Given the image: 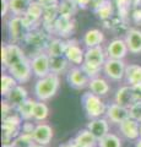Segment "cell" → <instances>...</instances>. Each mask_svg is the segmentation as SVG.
I'll use <instances>...</instances> for the list:
<instances>
[{
  "label": "cell",
  "mask_w": 141,
  "mask_h": 147,
  "mask_svg": "<svg viewBox=\"0 0 141 147\" xmlns=\"http://www.w3.org/2000/svg\"><path fill=\"white\" fill-rule=\"evenodd\" d=\"M90 77L86 75L82 67H72L66 74V81L70 87L75 90H82L86 86H88Z\"/></svg>",
  "instance_id": "52a82bcc"
},
{
  "label": "cell",
  "mask_w": 141,
  "mask_h": 147,
  "mask_svg": "<svg viewBox=\"0 0 141 147\" xmlns=\"http://www.w3.org/2000/svg\"><path fill=\"white\" fill-rule=\"evenodd\" d=\"M135 147H141V139L138 141V144H136V146Z\"/></svg>",
  "instance_id": "b9f144b4"
},
{
  "label": "cell",
  "mask_w": 141,
  "mask_h": 147,
  "mask_svg": "<svg viewBox=\"0 0 141 147\" xmlns=\"http://www.w3.org/2000/svg\"><path fill=\"white\" fill-rule=\"evenodd\" d=\"M129 113H130V118H133L136 121L141 123V100L131 105L129 108Z\"/></svg>",
  "instance_id": "836d02e7"
},
{
  "label": "cell",
  "mask_w": 141,
  "mask_h": 147,
  "mask_svg": "<svg viewBox=\"0 0 141 147\" xmlns=\"http://www.w3.org/2000/svg\"><path fill=\"white\" fill-rule=\"evenodd\" d=\"M125 42L128 45V49L133 54L141 53V31L136 28H130L126 32Z\"/></svg>",
  "instance_id": "d6986e66"
},
{
  "label": "cell",
  "mask_w": 141,
  "mask_h": 147,
  "mask_svg": "<svg viewBox=\"0 0 141 147\" xmlns=\"http://www.w3.org/2000/svg\"><path fill=\"white\" fill-rule=\"evenodd\" d=\"M126 66L123 60H118V59H107L103 65L104 74L109 77V79L119 81L125 76Z\"/></svg>",
  "instance_id": "8992f818"
},
{
  "label": "cell",
  "mask_w": 141,
  "mask_h": 147,
  "mask_svg": "<svg viewBox=\"0 0 141 147\" xmlns=\"http://www.w3.org/2000/svg\"><path fill=\"white\" fill-rule=\"evenodd\" d=\"M94 12L97 13V16L101 18L103 21H107L109 18L113 17V6H112V3L109 0H103V3L99 5Z\"/></svg>",
  "instance_id": "f1b7e54d"
},
{
  "label": "cell",
  "mask_w": 141,
  "mask_h": 147,
  "mask_svg": "<svg viewBox=\"0 0 141 147\" xmlns=\"http://www.w3.org/2000/svg\"><path fill=\"white\" fill-rule=\"evenodd\" d=\"M32 139L34 144L39 145H48L53 139V129L45 123H39L38 125H36L34 131L32 134Z\"/></svg>",
  "instance_id": "8fae6325"
},
{
  "label": "cell",
  "mask_w": 141,
  "mask_h": 147,
  "mask_svg": "<svg viewBox=\"0 0 141 147\" xmlns=\"http://www.w3.org/2000/svg\"><path fill=\"white\" fill-rule=\"evenodd\" d=\"M74 30H75V22L71 16L59 15L55 22H54L53 32L60 37H69L74 32Z\"/></svg>",
  "instance_id": "ba28073f"
},
{
  "label": "cell",
  "mask_w": 141,
  "mask_h": 147,
  "mask_svg": "<svg viewBox=\"0 0 141 147\" xmlns=\"http://www.w3.org/2000/svg\"><path fill=\"white\" fill-rule=\"evenodd\" d=\"M67 47V42L63 40L60 38H57V39H52L51 43L48 44L45 52L48 53L49 57H58V55H64L65 54V50Z\"/></svg>",
  "instance_id": "4316f807"
},
{
  "label": "cell",
  "mask_w": 141,
  "mask_h": 147,
  "mask_svg": "<svg viewBox=\"0 0 141 147\" xmlns=\"http://www.w3.org/2000/svg\"><path fill=\"white\" fill-rule=\"evenodd\" d=\"M32 147H45V146L44 145H39V144H33Z\"/></svg>",
  "instance_id": "60d3db41"
},
{
  "label": "cell",
  "mask_w": 141,
  "mask_h": 147,
  "mask_svg": "<svg viewBox=\"0 0 141 147\" xmlns=\"http://www.w3.org/2000/svg\"><path fill=\"white\" fill-rule=\"evenodd\" d=\"M49 114V109L47 107V104L42 100H37L34 104V108H33V119L37 121H43L47 119Z\"/></svg>",
  "instance_id": "1f68e13d"
},
{
  "label": "cell",
  "mask_w": 141,
  "mask_h": 147,
  "mask_svg": "<svg viewBox=\"0 0 141 147\" xmlns=\"http://www.w3.org/2000/svg\"><path fill=\"white\" fill-rule=\"evenodd\" d=\"M36 100L27 98L22 104H20L19 107L16 108L17 114L21 117L22 120L28 121L31 119H33V108H34Z\"/></svg>",
  "instance_id": "d4e9b609"
},
{
  "label": "cell",
  "mask_w": 141,
  "mask_h": 147,
  "mask_svg": "<svg viewBox=\"0 0 141 147\" xmlns=\"http://www.w3.org/2000/svg\"><path fill=\"white\" fill-rule=\"evenodd\" d=\"M37 1L45 9H53V7H58L59 6V0H37Z\"/></svg>",
  "instance_id": "d590c367"
},
{
  "label": "cell",
  "mask_w": 141,
  "mask_h": 147,
  "mask_svg": "<svg viewBox=\"0 0 141 147\" xmlns=\"http://www.w3.org/2000/svg\"><path fill=\"white\" fill-rule=\"evenodd\" d=\"M16 86H17V81L10 74H4L1 76V94L4 97H6Z\"/></svg>",
  "instance_id": "4dcf8cb0"
},
{
  "label": "cell",
  "mask_w": 141,
  "mask_h": 147,
  "mask_svg": "<svg viewBox=\"0 0 141 147\" xmlns=\"http://www.w3.org/2000/svg\"><path fill=\"white\" fill-rule=\"evenodd\" d=\"M98 147H121V141L114 134H107L98 140Z\"/></svg>",
  "instance_id": "d6a6232c"
},
{
  "label": "cell",
  "mask_w": 141,
  "mask_h": 147,
  "mask_svg": "<svg viewBox=\"0 0 141 147\" xmlns=\"http://www.w3.org/2000/svg\"><path fill=\"white\" fill-rule=\"evenodd\" d=\"M125 79L130 86H140L141 85V66L136 64L126 66Z\"/></svg>",
  "instance_id": "cb8c5ba5"
},
{
  "label": "cell",
  "mask_w": 141,
  "mask_h": 147,
  "mask_svg": "<svg viewBox=\"0 0 141 147\" xmlns=\"http://www.w3.org/2000/svg\"><path fill=\"white\" fill-rule=\"evenodd\" d=\"M81 67H82V70L86 72V75H87V76L90 77V79L97 77V76H98L99 70H101V67H96V66L88 65V64H86V63H84L82 65H81Z\"/></svg>",
  "instance_id": "e575fe53"
},
{
  "label": "cell",
  "mask_w": 141,
  "mask_h": 147,
  "mask_svg": "<svg viewBox=\"0 0 141 147\" xmlns=\"http://www.w3.org/2000/svg\"><path fill=\"white\" fill-rule=\"evenodd\" d=\"M115 103L123 105L125 108H130L133 104L136 103L134 87L133 86H124L119 88L115 93Z\"/></svg>",
  "instance_id": "9a60e30c"
},
{
  "label": "cell",
  "mask_w": 141,
  "mask_h": 147,
  "mask_svg": "<svg viewBox=\"0 0 141 147\" xmlns=\"http://www.w3.org/2000/svg\"><path fill=\"white\" fill-rule=\"evenodd\" d=\"M64 55L67 59V61L74 64V65H82L85 61V52L74 42H67V47Z\"/></svg>",
  "instance_id": "e0dca14e"
},
{
  "label": "cell",
  "mask_w": 141,
  "mask_h": 147,
  "mask_svg": "<svg viewBox=\"0 0 141 147\" xmlns=\"http://www.w3.org/2000/svg\"><path fill=\"white\" fill-rule=\"evenodd\" d=\"M133 20L138 25H141V6H136L133 11Z\"/></svg>",
  "instance_id": "74e56055"
},
{
  "label": "cell",
  "mask_w": 141,
  "mask_h": 147,
  "mask_svg": "<svg viewBox=\"0 0 141 147\" xmlns=\"http://www.w3.org/2000/svg\"><path fill=\"white\" fill-rule=\"evenodd\" d=\"M119 130L125 139L136 140L140 137V123L133 118H128L119 124Z\"/></svg>",
  "instance_id": "4fadbf2b"
},
{
  "label": "cell",
  "mask_w": 141,
  "mask_h": 147,
  "mask_svg": "<svg viewBox=\"0 0 141 147\" xmlns=\"http://www.w3.org/2000/svg\"><path fill=\"white\" fill-rule=\"evenodd\" d=\"M67 59L65 58V55H58V57H51V71L57 74L64 72L66 70L67 66Z\"/></svg>",
  "instance_id": "83f0119b"
},
{
  "label": "cell",
  "mask_w": 141,
  "mask_h": 147,
  "mask_svg": "<svg viewBox=\"0 0 141 147\" xmlns=\"http://www.w3.org/2000/svg\"><path fill=\"white\" fill-rule=\"evenodd\" d=\"M34 125L32 123H30V120L28 121H25L24 124H22V130H21V132L22 134H27V135H31L32 136V134H33V131H34Z\"/></svg>",
  "instance_id": "8d00e7d4"
},
{
  "label": "cell",
  "mask_w": 141,
  "mask_h": 147,
  "mask_svg": "<svg viewBox=\"0 0 141 147\" xmlns=\"http://www.w3.org/2000/svg\"><path fill=\"white\" fill-rule=\"evenodd\" d=\"M77 7V4L75 0H60L58 6V11L59 15H66V16H71L75 13Z\"/></svg>",
  "instance_id": "f546056e"
},
{
  "label": "cell",
  "mask_w": 141,
  "mask_h": 147,
  "mask_svg": "<svg viewBox=\"0 0 141 147\" xmlns=\"http://www.w3.org/2000/svg\"><path fill=\"white\" fill-rule=\"evenodd\" d=\"M140 139H141V123H140Z\"/></svg>",
  "instance_id": "7bdbcfd3"
},
{
  "label": "cell",
  "mask_w": 141,
  "mask_h": 147,
  "mask_svg": "<svg viewBox=\"0 0 141 147\" xmlns=\"http://www.w3.org/2000/svg\"><path fill=\"white\" fill-rule=\"evenodd\" d=\"M72 141L75 142L77 147H96V145L98 144V140L91 134L88 129L79 131Z\"/></svg>",
  "instance_id": "44dd1931"
},
{
  "label": "cell",
  "mask_w": 141,
  "mask_h": 147,
  "mask_svg": "<svg viewBox=\"0 0 141 147\" xmlns=\"http://www.w3.org/2000/svg\"><path fill=\"white\" fill-rule=\"evenodd\" d=\"M87 129L91 131L94 137L97 140H101L102 137H104L107 134H109L108 130H109V125L106 119L103 118H97V119H92L88 125H87Z\"/></svg>",
  "instance_id": "ac0fdd59"
},
{
  "label": "cell",
  "mask_w": 141,
  "mask_h": 147,
  "mask_svg": "<svg viewBox=\"0 0 141 147\" xmlns=\"http://www.w3.org/2000/svg\"><path fill=\"white\" fill-rule=\"evenodd\" d=\"M81 103H82L84 110L87 114V117L91 119L101 118L103 114L107 112V105L97 94H93L92 92L84 93L81 97Z\"/></svg>",
  "instance_id": "3957f363"
},
{
  "label": "cell",
  "mask_w": 141,
  "mask_h": 147,
  "mask_svg": "<svg viewBox=\"0 0 141 147\" xmlns=\"http://www.w3.org/2000/svg\"><path fill=\"white\" fill-rule=\"evenodd\" d=\"M88 65L96 66V67H102L106 63V54L102 47H94V48H87L85 52V61Z\"/></svg>",
  "instance_id": "5bb4252c"
},
{
  "label": "cell",
  "mask_w": 141,
  "mask_h": 147,
  "mask_svg": "<svg viewBox=\"0 0 141 147\" xmlns=\"http://www.w3.org/2000/svg\"><path fill=\"white\" fill-rule=\"evenodd\" d=\"M31 30L32 28L25 21L24 16H13L7 22L9 37L15 44L19 42H26Z\"/></svg>",
  "instance_id": "277c9868"
},
{
  "label": "cell",
  "mask_w": 141,
  "mask_h": 147,
  "mask_svg": "<svg viewBox=\"0 0 141 147\" xmlns=\"http://www.w3.org/2000/svg\"><path fill=\"white\" fill-rule=\"evenodd\" d=\"M32 3L33 0H9L10 12L13 13V16H24Z\"/></svg>",
  "instance_id": "484cf974"
},
{
  "label": "cell",
  "mask_w": 141,
  "mask_h": 147,
  "mask_svg": "<svg viewBox=\"0 0 141 147\" xmlns=\"http://www.w3.org/2000/svg\"><path fill=\"white\" fill-rule=\"evenodd\" d=\"M1 63L19 84L27 82L32 75L31 61L25 57L24 50L15 43H4L1 45Z\"/></svg>",
  "instance_id": "6da1fadb"
},
{
  "label": "cell",
  "mask_w": 141,
  "mask_h": 147,
  "mask_svg": "<svg viewBox=\"0 0 141 147\" xmlns=\"http://www.w3.org/2000/svg\"><path fill=\"white\" fill-rule=\"evenodd\" d=\"M88 88H90V92H92L93 94H97L101 97V96H106L109 92V85L104 79L97 76L90 80Z\"/></svg>",
  "instance_id": "7402d4cb"
},
{
  "label": "cell",
  "mask_w": 141,
  "mask_h": 147,
  "mask_svg": "<svg viewBox=\"0 0 141 147\" xmlns=\"http://www.w3.org/2000/svg\"><path fill=\"white\" fill-rule=\"evenodd\" d=\"M59 147H77V146L74 141H69V142H65V144H61Z\"/></svg>",
  "instance_id": "ab89813d"
},
{
  "label": "cell",
  "mask_w": 141,
  "mask_h": 147,
  "mask_svg": "<svg viewBox=\"0 0 141 147\" xmlns=\"http://www.w3.org/2000/svg\"><path fill=\"white\" fill-rule=\"evenodd\" d=\"M51 40L52 39L49 38L48 33H45L43 30L32 28L26 39V43L32 45V47L38 48V49H47L48 44L51 43Z\"/></svg>",
  "instance_id": "9c48e42d"
},
{
  "label": "cell",
  "mask_w": 141,
  "mask_h": 147,
  "mask_svg": "<svg viewBox=\"0 0 141 147\" xmlns=\"http://www.w3.org/2000/svg\"><path fill=\"white\" fill-rule=\"evenodd\" d=\"M104 36L103 32L99 30H88L84 36V43L87 48H94L99 47L103 42Z\"/></svg>",
  "instance_id": "603a6c76"
},
{
  "label": "cell",
  "mask_w": 141,
  "mask_h": 147,
  "mask_svg": "<svg viewBox=\"0 0 141 147\" xmlns=\"http://www.w3.org/2000/svg\"><path fill=\"white\" fill-rule=\"evenodd\" d=\"M107 54L109 59H118V60H123L125 58L126 53L129 52L128 45H126L125 39H113L107 47Z\"/></svg>",
  "instance_id": "30bf717a"
},
{
  "label": "cell",
  "mask_w": 141,
  "mask_h": 147,
  "mask_svg": "<svg viewBox=\"0 0 141 147\" xmlns=\"http://www.w3.org/2000/svg\"><path fill=\"white\" fill-rule=\"evenodd\" d=\"M43 13H44V7L40 5L37 0H36V1L33 0V3L30 5L27 12L24 15V18L27 24H28V26L32 28L33 25H37L38 22L42 20Z\"/></svg>",
  "instance_id": "2e32d148"
},
{
  "label": "cell",
  "mask_w": 141,
  "mask_h": 147,
  "mask_svg": "<svg viewBox=\"0 0 141 147\" xmlns=\"http://www.w3.org/2000/svg\"><path fill=\"white\" fill-rule=\"evenodd\" d=\"M59 85H60L59 76L54 72L48 74V75L44 77H40V79L37 80V82H36V85H34L36 98L38 100H42V102L51 99L58 92Z\"/></svg>",
  "instance_id": "7a4b0ae2"
},
{
  "label": "cell",
  "mask_w": 141,
  "mask_h": 147,
  "mask_svg": "<svg viewBox=\"0 0 141 147\" xmlns=\"http://www.w3.org/2000/svg\"><path fill=\"white\" fill-rule=\"evenodd\" d=\"M106 115L112 123L120 124L128 118H130V113H129V108H125L118 103H113L107 107Z\"/></svg>",
  "instance_id": "7c38bea8"
},
{
  "label": "cell",
  "mask_w": 141,
  "mask_h": 147,
  "mask_svg": "<svg viewBox=\"0 0 141 147\" xmlns=\"http://www.w3.org/2000/svg\"><path fill=\"white\" fill-rule=\"evenodd\" d=\"M28 98L27 97V91L25 87H22L20 85H17L15 88H13L10 93H9L6 97H5V100L11 105L13 108H17L20 104H22L25 100Z\"/></svg>",
  "instance_id": "ffe728a7"
},
{
  "label": "cell",
  "mask_w": 141,
  "mask_h": 147,
  "mask_svg": "<svg viewBox=\"0 0 141 147\" xmlns=\"http://www.w3.org/2000/svg\"><path fill=\"white\" fill-rule=\"evenodd\" d=\"M10 11V6H9V0H1V16L5 17L7 12Z\"/></svg>",
  "instance_id": "f35d334b"
},
{
  "label": "cell",
  "mask_w": 141,
  "mask_h": 147,
  "mask_svg": "<svg viewBox=\"0 0 141 147\" xmlns=\"http://www.w3.org/2000/svg\"><path fill=\"white\" fill-rule=\"evenodd\" d=\"M31 67H32V74L37 76L38 79L47 76L51 74V57L47 52H39L31 59Z\"/></svg>",
  "instance_id": "5b68a950"
}]
</instances>
